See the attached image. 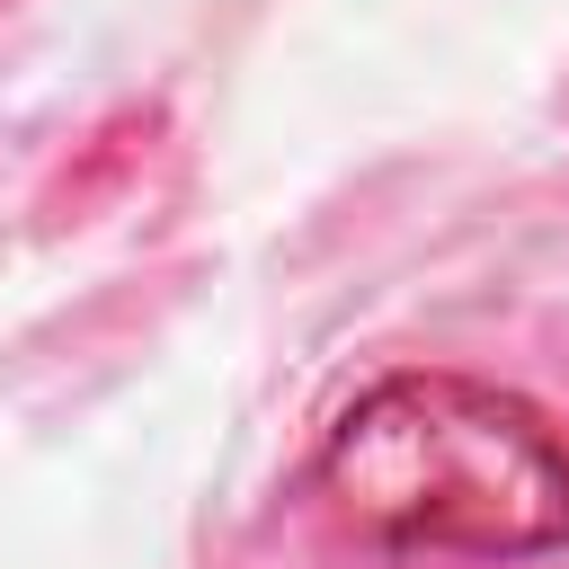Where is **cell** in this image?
Listing matches in <instances>:
<instances>
[{"mask_svg": "<svg viewBox=\"0 0 569 569\" xmlns=\"http://www.w3.org/2000/svg\"><path fill=\"white\" fill-rule=\"evenodd\" d=\"M320 498L400 560H542L569 542V445L525 391L409 365L338 409Z\"/></svg>", "mask_w": 569, "mask_h": 569, "instance_id": "6da1fadb", "label": "cell"}]
</instances>
